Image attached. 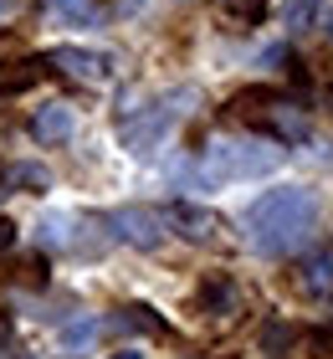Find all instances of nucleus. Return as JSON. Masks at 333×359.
<instances>
[{
	"label": "nucleus",
	"mask_w": 333,
	"mask_h": 359,
	"mask_svg": "<svg viewBox=\"0 0 333 359\" xmlns=\"http://www.w3.org/2000/svg\"><path fill=\"white\" fill-rule=\"evenodd\" d=\"M31 134H36L41 144H62L67 134H72V108L67 103H46L36 118H31Z\"/></svg>",
	"instance_id": "nucleus-8"
},
{
	"label": "nucleus",
	"mask_w": 333,
	"mask_h": 359,
	"mask_svg": "<svg viewBox=\"0 0 333 359\" xmlns=\"http://www.w3.org/2000/svg\"><path fill=\"white\" fill-rule=\"evenodd\" d=\"M113 359H139V354H133V349H123V354H113Z\"/></svg>",
	"instance_id": "nucleus-17"
},
{
	"label": "nucleus",
	"mask_w": 333,
	"mask_h": 359,
	"mask_svg": "<svg viewBox=\"0 0 333 359\" xmlns=\"http://www.w3.org/2000/svg\"><path fill=\"white\" fill-rule=\"evenodd\" d=\"M175 103H185V93H170V97H159L154 108H144V113H133V118H123V123H118V134H123L128 149H139V154L154 149V144L170 134V123L179 118V108H175Z\"/></svg>",
	"instance_id": "nucleus-3"
},
{
	"label": "nucleus",
	"mask_w": 333,
	"mask_h": 359,
	"mask_svg": "<svg viewBox=\"0 0 333 359\" xmlns=\"http://www.w3.org/2000/svg\"><path fill=\"white\" fill-rule=\"evenodd\" d=\"M46 180H52V175H46L41 165H15V170H11V185H31V190H46Z\"/></svg>",
	"instance_id": "nucleus-14"
},
{
	"label": "nucleus",
	"mask_w": 333,
	"mask_h": 359,
	"mask_svg": "<svg viewBox=\"0 0 333 359\" xmlns=\"http://www.w3.org/2000/svg\"><path fill=\"white\" fill-rule=\"evenodd\" d=\"M308 339V349H313V359H333V323H318L313 334H303Z\"/></svg>",
	"instance_id": "nucleus-13"
},
{
	"label": "nucleus",
	"mask_w": 333,
	"mask_h": 359,
	"mask_svg": "<svg viewBox=\"0 0 333 359\" xmlns=\"http://www.w3.org/2000/svg\"><path fill=\"white\" fill-rule=\"evenodd\" d=\"M313 221H318L313 190L282 185V190H266L261 201L246 210V236H252V247L261 257H282V252H292L297 241L313 231Z\"/></svg>",
	"instance_id": "nucleus-1"
},
{
	"label": "nucleus",
	"mask_w": 333,
	"mask_h": 359,
	"mask_svg": "<svg viewBox=\"0 0 333 359\" xmlns=\"http://www.w3.org/2000/svg\"><path fill=\"white\" fill-rule=\"evenodd\" d=\"M292 344H303V329H292V323H266L261 329V349L266 354H287Z\"/></svg>",
	"instance_id": "nucleus-11"
},
{
	"label": "nucleus",
	"mask_w": 333,
	"mask_h": 359,
	"mask_svg": "<svg viewBox=\"0 0 333 359\" xmlns=\"http://www.w3.org/2000/svg\"><path fill=\"white\" fill-rule=\"evenodd\" d=\"M328 36H333V26H328Z\"/></svg>",
	"instance_id": "nucleus-18"
},
{
	"label": "nucleus",
	"mask_w": 333,
	"mask_h": 359,
	"mask_svg": "<svg viewBox=\"0 0 333 359\" xmlns=\"http://www.w3.org/2000/svg\"><path fill=\"white\" fill-rule=\"evenodd\" d=\"M297 292L303 298H313V303H328L333 298V252H318V257H303L297 262Z\"/></svg>",
	"instance_id": "nucleus-5"
},
{
	"label": "nucleus",
	"mask_w": 333,
	"mask_h": 359,
	"mask_svg": "<svg viewBox=\"0 0 333 359\" xmlns=\"http://www.w3.org/2000/svg\"><path fill=\"white\" fill-rule=\"evenodd\" d=\"M195 303H200V313H231L236 308V283H231L226 272H210V277H200V287H195Z\"/></svg>",
	"instance_id": "nucleus-7"
},
{
	"label": "nucleus",
	"mask_w": 333,
	"mask_h": 359,
	"mask_svg": "<svg viewBox=\"0 0 333 359\" xmlns=\"http://www.w3.org/2000/svg\"><path fill=\"white\" fill-rule=\"evenodd\" d=\"M52 62L67 67V72H77V77H108V67H113L103 52H82V46H57Z\"/></svg>",
	"instance_id": "nucleus-9"
},
{
	"label": "nucleus",
	"mask_w": 333,
	"mask_h": 359,
	"mask_svg": "<svg viewBox=\"0 0 333 359\" xmlns=\"http://www.w3.org/2000/svg\"><path fill=\"white\" fill-rule=\"evenodd\" d=\"M118 329H139V334H170V329H164V318L154 313V308H144V303L123 308V313H118Z\"/></svg>",
	"instance_id": "nucleus-10"
},
{
	"label": "nucleus",
	"mask_w": 333,
	"mask_h": 359,
	"mask_svg": "<svg viewBox=\"0 0 333 359\" xmlns=\"http://www.w3.org/2000/svg\"><path fill=\"white\" fill-rule=\"evenodd\" d=\"M108 226L118 231L123 241H133V247H159L164 241V221L154 216V210H144V205H123V210H113Z\"/></svg>",
	"instance_id": "nucleus-4"
},
{
	"label": "nucleus",
	"mask_w": 333,
	"mask_h": 359,
	"mask_svg": "<svg viewBox=\"0 0 333 359\" xmlns=\"http://www.w3.org/2000/svg\"><path fill=\"white\" fill-rule=\"evenodd\" d=\"M236 15H241L246 26H257L261 15H266V0H241V6H236Z\"/></svg>",
	"instance_id": "nucleus-15"
},
{
	"label": "nucleus",
	"mask_w": 333,
	"mask_h": 359,
	"mask_svg": "<svg viewBox=\"0 0 333 359\" xmlns=\"http://www.w3.org/2000/svg\"><path fill=\"white\" fill-rule=\"evenodd\" d=\"M11 247H15V226L0 216V252H11Z\"/></svg>",
	"instance_id": "nucleus-16"
},
{
	"label": "nucleus",
	"mask_w": 333,
	"mask_h": 359,
	"mask_svg": "<svg viewBox=\"0 0 333 359\" xmlns=\"http://www.w3.org/2000/svg\"><path fill=\"white\" fill-rule=\"evenodd\" d=\"M170 221L179 226V236H190V241H215V231H226V221L215 216V210L190 205V201H179V205L170 210Z\"/></svg>",
	"instance_id": "nucleus-6"
},
{
	"label": "nucleus",
	"mask_w": 333,
	"mask_h": 359,
	"mask_svg": "<svg viewBox=\"0 0 333 359\" xmlns=\"http://www.w3.org/2000/svg\"><path fill=\"white\" fill-rule=\"evenodd\" d=\"M282 149L277 144H221L210 149V175L215 180H257L266 170H277Z\"/></svg>",
	"instance_id": "nucleus-2"
},
{
	"label": "nucleus",
	"mask_w": 333,
	"mask_h": 359,
	"mask_svg": "<svg viewBox=\"0 0 333 359\" xmlns=\"http://www.w3.org/2000/svg\"><path fill=\"white\" fill-rule=\"evenodd\" d=\"M323 0H287V26L292 31H308V21H318Z\"/></svg>",
	"instance_id": "nucleus-12"
}]
</instances>
